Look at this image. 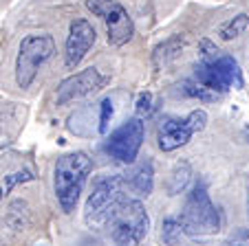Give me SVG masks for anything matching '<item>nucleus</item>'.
<instances>
[{
  "label": "nucleus",
  "instance_id": "obj_1",
  "mask_svg": "<svg viewBox=\"0 0 249 246\" xmlns=\"http://www.w3.org/2000/svg\"><path fill=\"white\" fill-rule=\"evenodd\" d=\"M93 172L86 152H69L62 154L53 167V189H55L57 204L64 213H73L80 202V196L84 191L89 176Z\"/></svg>",
  "mask_w": 249,
  "mask_h": 246
},
{
  "label": "nucleus",
  "instance_id": "obj_2",
  "mask_svg": "<svg viewBox=\"0 0 249 246\" xmlns=\"http://www.w3.org/2000/svg\"><path fill=\"white\" fill-rule=\"evenodd\" d=\"M179 220L185 235L190 237H207V235H216L221 231L223 227L221 211H218L216 204L212 202L203 180L194 182V187L190 189Z\"/></svg>",
  "mask_w": 249,
  "mask_h": 246
},
{
  "label": "nucleus",
  "instance_id": "obj_3",
  "mask_svg": "<svg viewBox=\"0 0 249 246\" xmlns=\"http://www.w3.org/2000/svg\"><path fill=\"white\" fill-rule=\"evenodd\" d=\"M124 187H126V180L122 174H104V176L95 178L93 189L84 204L86 227L95 229L110 222L113 213L124 200Z\"/></svg>",
  "mask_w": 249,
  "mask_h": 246
},
{
  "label": "nucleus",
  "instance_id": "obj_4",
  "mask_svg": "<svg viewBox=\"0 0 249 246\" xmlns=\"http://www.w3.org/2000/svg\"><path fill=\"white\" fill-rule=\"evenodd\" d=\"M108 227L115 246H139L141 240L148 235L150 218H148V211L141 204V200L124 198L110 218Z\"/></svg>",
  "mask_w": 249,
  "mask_h": 246
},
{
  "label": "nucleus",
  "instance_id": "obj_5",
  "mask_svg": "<svg viewBox=\"0 0 249 246\" xmlns=\"http://www.w3.org/2000/svg\"><path fill=\"white\" fill-rule=\"evenodd\" d=\"M55 53V42L53 37L42 33L22 37L18 47V57H16V82L22 90L31 88V84L38 77L40 66H44Z\"/></svg>",
  "mask_w": 249,
  "mask_h": 246
},
{
  "label": "nucleus",
  "instance_id": "obj_6",
  "mask_svg": "<svg viewBox=\"0 0 249 246\" xmlns=\"http://www.w3.org/2000/svg\"><path fill=\"white\" fill-rule=\"evenodd\" d=\"M194 79L205 88L214 90L216 95H223L231 88L240 90L245 86L238 62L231 55H225V53H221L216 60L198 62L196 68H194Z\"/></svg>",
  "mask_w": 249,
  "mask_h": 246
},
{
  "label": "nucleus",
  "instance_id": "obj_7",
  "mask_svg": "<svg viewBox=\"0 0 249 246\" xmlns=\"http://www.w3.org/2000/svg\"><path fill=\"white\" fill-rule=\"evenodd\" d=\"M86 9L93 16H97L106 24V35H108L110 47H124L135 35V24L128 11L119 5L117 0H84Z\"/></svg>",
  "mask_w": 249,
  "mask_h": 246
},
{
  "label": "nucleus",
  "instance_id": "obj_8",
  "mask_svg": "<svg viewBox=\"0 0 249 246\" xmlns=\"http://www.w3.org/2000/svg\"><path fill=\"white\" fill-rule=\"evenodd\" d=\"M143 139H146V123H143V119L141 116H130L106 139L104 148L110 154V158H115L119 163H126V165H132L141 145H143Z\"/></svg>",
  "mask_w": 249,
  "mask_h": 246
},
{
  "label": "nucleus",
  "instance_id": "obj_9",
  "mask_svg": "<svg viewBox=\"0 0 249 246\" xmlns=\"http://www.w3.org/2000/svg\"><path fill=\"white\" fill-rule=\"evenodd\" d=\"M108 79L104 77L97 68H84L80 73L71 75V77L62 79L57 86V95H55V103L57 106H66V103L75 101V99H84L89 95H95L106 86Z\"/></svg>",
  "mask_w": 249,
  "mask_h": 246
},
{
  "label": "nucleus",
  "instance_id": "obj_10",
  "mask_svg": "<svg viewBox=\"0 0 249 246\" xmlns=\"http://www.w3.org/2000/svg\"><path fill=\"white\" fill-rule=\"evenodd\" d=\"M95 40H97V31L86 18H75L69 27V35H66L64 44V64L66 68H75L93 49Z\"/></svg>",
  "mask_w": 249,
  "mask_h": 246
},
{
  "label": "nucleus",
  "instance_id": "obj_11",
  "mask_svg": "<svg viewBox=\"0 0 249 246\" xmlns=\"http://www.w3.org/2000/svg\"><path fill=\"white\" fill-rule=\"evenodd\" d=\"M196 132L192 130L188 119H177V116H168L161 121L159 130H157V145L161 152H174V149L183 148Z\"/></svg>",
  "mask_w": 249,
  "mask_h": 246
},
{
  "label": "nucleus",
  "instance_id": "obj_12",
  "mask_svg": "<svg viewBox=\"0 0 249 246\" xmlns=\"http://www.w3.org/2000/svg\"><path fill=\"white\" fill-rule=\"evenodd\" d=\"M124 180H126V187L130 189V194L139 196V198H143V196L148 198L152 194V189H155V167H152V161L146 158L139 165H135L132 172H128L124 176Z\"/></svg>",
  "mask_w": 249,
  "mask_h": 246
},
{
  "label": "nucleus",
  "instance_id": "obj_13",
  "mask_svg": "<svg viewBox=\"0 0 249 246\" xmlns=\"http://www.w3.org/2000/svg\"><path fill=\"white\" fill-rule=\"evenodd\" d=\"M183 47H185V40L181 35L168 37V40H165L163 44H159V47L155 49V53H152V62H155V66L157 68H165L168 64H172V62L181 55Z\"/></svg>",
  "mask_w": 249,
  "mask_h": 246
},
{
  "label": "nucleus",
  "instance_id": "obj_14",
  "mask_svg": "<svg viewBox=\"0 0 249 246\" xmlns=\"http://www.w3.org/2000/svg\"><path fill=\"white\" fill-rule=\"evenodd\" d=\"M7 224H9L14 231H24V229L31 224V213H29L27 200H14V202L9 204V211H7Z\"/></svg>",
  "mask_w": 249,
  "mask_h": 246
},
{
  "label": "nucleus",
  "instance_id": "obj_15",
  "mask_svg": "<svg viewBox=\"0 0 249 246\" xmlns=\"http://www.w3.org/2000/svg\"><path fill=\"white\" fill-rule=\"evenodd\" d=\"M190 178H192V167H190V163H177L172 169V174H170V180H168V191L170 196H177L181 194V191L188 187Z\"/></svg>",
  "mask_w": 249,
  "mask_h": 246
},
{
  "label": "nucleus",
  "instance_id": "obj_16",
  "mask_svg": "<svg viewBox=\"0 0 249 246\" xmlns=\"http://www.w3.org/2000/svg\"><path fill=\"white\" fill-rule=\"evenodd\" d=\"M247 27H249V16L247 14H238V16H234L231 20H227L225 24H221L218 35H221V40L230 42V40H236L238 35H243V33L247 31Z\"/></svg>",
  "mask_w": 249,
  "mask_h": 246
},
{
  "label": "nucleus",
  "instance_id": "obj_17",
  "mask_svg": "<svg viewBox=\"0 0 249 246\" xmlns=\"http://www.w3.org/2000/svg\"><path fill=\"white\" fill-rule=\"evenodd\" d=\"M183 227H181L179 218H165L161 222V240H163L165 246H177L181 242V235H183Z\"/></svg>",
  "mask_w": 249,
  "mask_h": 246
},
{
  "label": "nucleus",
  "instance_id": "obj_18",
  "mask_svg": "<svg viewBox=\"0 0 249 246\" xmlns=\"http://www.w3.org/2000/svg\"><path fill=\"white\" fill-rule=\"evenodd\" d=\"M181 93H183L185 97L201 99V101H216V99L221 97V95H216L214 90H210L203 84H198L196 79H188V82H183V84H181Z\"/></svg>",
  "mask_w": 249,
  "mask_h": 246
},
{
  "label": "nucleus",
  "instance_id": "obj_19",
  "mask_svg": "<svg viewBox=\"0 0 249 246\" xmlns=\"http://www.w3.org/2000/svg\"><path fill=\"white\" fill-rule=\"evenodd\" d=\"M113 99L110 97H106V99H102V103H99V126H97V130L102 132V134H106V130H108V123H110V119H113Z\"/></svg>",
  "mask_w": 249,
  "mask_h": 246
},
{
  "label": "nucleus",
  "instance_id": "obj_20",
  "mask_svg": "<svg viewBox=\"0 0 249 246\" xmlns=\"http://www.w3.org/2000/svg\"><path fill=\"white\" fill-rule=\"evenodd\" d=\"M185 119L190 121V126H192L194 132H203L207 126V112L203 110V108H196V110H192Z\"/></svg>",
  "mask_w": 249,
  "mask_h": 246
},
{
  "label": "nucleus",
  "instance_id": "obj_21",
  "mask_svg": "<svg viewBox=\"0 0 249 246\" xmlns=\"http://www.w3.org/2000/svg\"><path fill=\"white\" fill-rule=\"evenodd\" d=\"M152 110V95L150 93H139V97H137V103H135V112L137 116H143L148 115V112Z\"/></svg>",
  "mask_w": 249,
  "mask_h": 246
},
{
  "label": "nucleus",
  "instance_id": "obj_22",
  "mask_svg": "<svg viewBox=\"0 0 249 246\" xmlns=\"http://www.w3.org/2000/svg\"><path fill=\"white\" fill-rule=\"evenodd\" d=\"M7 178V191H11L18 182H29V180H33V172L31 169H24V172H16V174H11V176H5Z\"/></svg>",
  "mask_w": 249,
  "mask_h": 246
},
{
  "label": "nucleus",
  "instance_id": "obj_23",
  "mask_svg": "<svg viewBox=\"0 0 249 246\" xmlns=\"http://www.w3.org/2000/svg\"><path fill=\"white\" fill-rule=\"evenodd\" d=\"M218 55H221V51L216 44H212L210 40H201V60H216Z\"/></svg>",
  "mask_w": 249,
  "mask_h": 246
},
{
  "label": "nucleus",
  "instance_id": "obj_24",
  "mask_svg": "<svg viewBox=\"0 0 249 246\" xmlns=\"http://www.w3.org/2000/svg\"><path fill=\"white\" fill-rule=\"evenodd\" d=\"M223 246H249V233H245V231H240V233H236L231 240H227Z\"/></svg>",
  "mask_w": 249,
  "mask_h": 246
},
{
  "label": "nucleus",
  "instance_id": "obj_25",
  "mask_svg": "<svg viewBox=\"0 0 249 246\" xmlns=\"http://www.w3.org/2000/svg\"><path fill=\"white\" fill-rule=\"evenodd\" d=\"M243 139H245V141H247V143H249V123H247V126L243 128Z\"/></svg>",
  "mask_w": 249,
  "mask_h": 246
},
{
  "label": "nucleus",
  "instance_id": "obj_26",
  "mask_svg": "<svg viewBox=\"0 0 249 246\" xmlns=\"http://www.w3.org/2000/svg\"><path fill=\"white\" fill-rule=\"evenodd\" d=\"M0 246H9V244H7V242H5V240H0Z\"/></svg>",
  "mask_w": 249,
  "mask_h": 246
},
{
  "label": "nucleus",
  "instance_id": "obj_27",
  "mask_svg": "<svg viewBox=\"0 0 249 246\" xmlns=\"http://www.w3.org/2000/svg\"><path fill=\"white\" fill-rule=\"evenodd\" d=\"M0 200H2V189H0Z\"/></svg>",
  "mask_w": 249,
  "mask_h": 246
},
{
  "label": "nucleus",
  "instance_id": "obj_28",
  "mask_svg": "<svg viewBox=\"0 0 249 246\" xmlns=\"http://www.w3.org/2000/svg\"><path fill=\"white\" fill-rule=\"evenodd\" d=\"M247 207H249V202H247Z\"/></svg>",
  "mask_w": 249,
  "mask_h": 246
}]
</instances>
